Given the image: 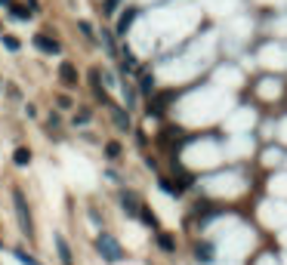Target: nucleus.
<instances>
[{"label": "nucleus", "instance_id": "obj_1", "mask_svg": "<svg viewBox=\"0 0 287 265\" xmlns=\"http://www.w3.org/2000/svg\"><path fill=\"white\" fill-rule=\"evenodd\" d=\"M12 204H16V216H19V228L31 238V235H34V222H31V213H28L25 194H22V191H12Z\"/></svg>", "mask_w": 287, "mask_h": 265}, {"label": "nucleus", "instance_id": "obj_7", "mask_svg": "<svg viewBox=\"0 0 287 265\" xmlns=\"http://www.w3.org/2000/svg\"><path fill=\"white\" fill-rule=\"evenodd\" d=\"M133 19H136V9H124L120 22H118V34H127V28L133 25Z\"/></svg>", "mask_w": 287, "mask_h": 265}, {"label": "nucleus", "instance_id": "obj_16", "mask_svg": "<svg viewBox=\"0 0 287 265\" xmlns=\"http://www.w3.org/2000/svg\"><path fill=\"white\" fill-rule=\"evenodd\" d=\"M4 46H6L10 52H16V49H19V40H16L12 34H4Z\"/></svg>", "mask_w": 287, "mask_h": 265}, {"label": "nucleus", "instance_id": "obj_9", "mask_svg": "<svg viewBox=\"0 0 287 265\" xmlns=\"http://www.w3.org/2000/svg\"><path fill=\"white\" fill-rule=\"evenodd\" d=\"M114 114V123H118V130H130V114L124 111V108H112Z\"/></svg>", "mask_w": 287, "mask_h": 265}, {"label": "nucleus", "instance_id": "obj_11", "mask_svg": "<svg viewBox=\"0 0 287 265\" xmlns=\"http://www.w3.org/2000/svg\"><path fill=\"white\" fill-rule=\"evenodd\" d=\"M139 219H142V222H146L148 228H158V219H154V213H152V210H148V207H139Z\"/></svg>", "mask_w": 287, "mask_h": 265}, {"label": "nucleus", "instance_id": "obj_13", "mask_svg": "<svg viewBox=\"0 0 287 265\" xmlns=\"http://www.w3.org/2000/svg\"><path fill=\"white\" fill-rule=\"evenodd\" d=\"M10 12H12V19L28 22V9H25V6H16V3H12V6H10Z\"/></svg>", "mask_w": 287, "mask_h": 265}, {"label": "nucleus", "instance_id": "obj_6", "mask_svg": "<svg viewBox=\"0 0 287 265\" xmlns=\"http://www.w3.org/2000/svg\"><path fill=\"white\" fill-rule=\"evenodd\" d=\"M120 204H124V210H127V213L139 216V204H136V198H133L130 191H124V194H120Z\"/></svg>", "mask_w": 287, "mask_h": 265}, {"label": "nucleus", "instance_id": "obj_15", "mask_svg": "<svg viewBox=\"0 0 287 265\" xmlns=\"http://www.w3.org/2000/svg\"><path fill=\"white\" fill-rule=\"evenodd\" d=\"M16 259H19V262H25V265H40L38 259H34V256H28L25 250H16Z\"/></svg>", "mask_w": 287, "mask_h": 265}, {"label": "nucleus", "instance_id": "obj_8", "mask_svg": "<svg viewBox=\"0 0 287 265\" xmlns=\"http://www.w3.org/2000/svg\"><path fill=\"white\" fill-rule=\"evenodd\" d=\"M158 247H160V250H167V253H173V250H176V241H173V235H167V232H158Z\"/></svg>", "mask_w": 287, "mask_h": 265}, {"label": "nucleus", "instance_id": "obj_19", "mask_svg": "<svg viewBox=\"0 0 287 265\" xmlns=\"http://www.w3.org/2000/svg\"><path fill=\"white\" fill-rule=\"evenodd\" d=\"M152 86H154V80L146 74V77H142V90H146V93H152Z\"/></svg>", "mask_w": 287, "mask_h": 265}, {"label": "nucleus", "instance_id": "obj_12", "mask_svg": "<svg viewBox=\"0 0 287 265\" xmlns=\"http://www.w3.org/2000/svg\"><path fill=\"white\" fill-rule=\"evenodd\" d=\"M158 185H160V188H164V191L170 194V198H179V188H176V185H173L170 179H164V176H160V179H158Z\"/></svg>", "mask_w": 287, "mask_h": 265}, {"label": "nucleus", "instance_id": "obj_2", "mask_svg": "<svg viewBox=\"0 0 287 265\" xmlns=\"http://www.w3.org/2000/svg\"><path fill=\"white\" fill-rule=\"evenodd\" d=\"M96 250L108 259V262H118L120 256H124V250H120V244L114 241V238H108V235H99L96 238Z\"/></svg>", "mask_w": 287, "mask_h": 265}, {"label": "nucleus", "instance_id": "obj_22", "mask_svg": "<svg viewBox=\"0 0 287 265\" xmlns=\"http://www.w3.org/2000/svg\"><path fill=\"white\" fill-rule=\"evenodd\" d=\"M0 6H6V9H10V6H12V0H0Z\"/></svg>", "mask_w": 287, "mask_h": 265}, {"label": "nucleus", "instance_id": "obj_10", "mask_svg": "<svg viewBox=\"0 0 287 265\" xmlns=\"http://www.w3.org/2000/svg\"><path fill=\"white\" fill-rule=\"evenodd\" d=\"M12 161L19 164V167H28V164H31V151H28V148H16V151H12Z\"/></svg>", "mask_w": 287, "mask_h": 265}, {"label": "nucleus", "instance_id": "obj_18", "mask_svg": "<svg viewBox=\"0 0 287 265\" xmlns=\"http://www.w3.org/2000/svg\"><path fill=\"white\" fill-rule=\"evenodd\" d=\"M86 120H90V111H86V108H80V111L74 114V123H86Z\"/></svg>", "mask_w": 287, "mask_h": 265}, {"label": "nucleus", "instance_id": "obj_14", "mask_svg": "<svg viewBox=\"0 0 287 265\" xmlns=\"http://www.w3.org/2000/svg\"><path fill=\"white\" fill-rule=\"evenodd\" d=\"M56 244H59V256H62V262H65V265H71V250H68V244H65L62 238H59Z\"/></svg>", "mask_w": 287, "mask_h": 265}, {"label": "nucleus", "instance_id": "obj_4", "mask_svg": "<svg viewBox=\"0 0 287 265\" xmlns=\"http://www.w3.org/2000/svg\"><path fill=\"white\" fill-rule=\"evenodd\" d=\"M59 77H62V83L74 86V83H78V71H74V65H68V62H65V65L59 68Z\"/></svg>", "mask_w": 287, "mask_h": 265}, {"label": "nucleus", "instance_id": "obj_17", "mask_svg": "<svg viewBox=\"0 0 287 265\" xmlns=\"http://www.w3.org/2000/svg\"><path fill=\"white\" fill-rule=\"evenodd\" d=\"M105 154H108V157H118V154H120V145H118V142H108V148H105Z\"/></svg>", "mask_w": 287, "mask_h": 265}, {"label": "nucleus", "instance_id": "obj_5", "mask_svg": "<svg viewBox=\"0 0 287 265\" xmlns=\"http://www.w3.org/2000/svg\"><path fill=\"white\" fill-rule=\"evenodd\" d=\"M194 256H198L201 262H213L216 250H213V244H198V247H194Z\"/></svg>", "mask_w": 287, "mask_h": 265}, {"label": "nucleus", "instance_id": "obj_20", "mask_svg": "<svg viewBox=\"0 0 287 265\" xmlns=\"http://www.w3.org/2000/svg\"><path fill=\"white\" fill-rule=\"evenodd\" d=\"M118 3H120V0H105V12H114Z\"/></svg>", "mask_w": 287, "mask_h": 265}, {"label": "nucleus", "instance_id": "obj_3", "mask_svg": "<svg viewBox=\"0 0 287 265\" xmlns=\"http://www.w3.org/2000/svg\"><path fill=\"white\" fill-rule=\"evenodd\" d=\"M34 46H38L40 52H46V56H56L59 52V43L52 37H46V34H38V37H34Z\"/></svg>", "mask_w": 287, "mask_h": 265}, {"label": "nucleus", "instance_id": "obj_21", "mask_svg": "<svg viewBox=\"0 0 287 265\" xmlns=\"http://www.w3.org/2000/svg\"><path fill=\"white\" fill-rule=\"evenodd\" d=\"M59 108H71V99L68 96H59Z\"/></svg>", "mask_w": 287, "mask_h": 265}]
</instances>
